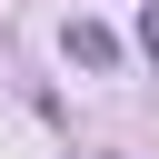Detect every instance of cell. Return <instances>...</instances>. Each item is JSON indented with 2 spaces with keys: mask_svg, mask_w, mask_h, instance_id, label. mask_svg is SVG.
Wrapping results in <instances>:
<instances>
[{
  "mask_svg": "<svg viewBox=\"0 0 159 159\" xmlns=\"http://www.w3.org/2000/svg\"><path fill=\"white\" fill-rule=\"evenodd\" d=\"M60 50H70L80 70H109V60H119V40H109L99 20H70V30H60Z\"/></svg>",
  "mask_w": 159,
  "mask_h": 159,
  "instance_id": "obj_1",
  "label": "cell"
},
{
  "mask_svg": "<svg viewBox=\"0 0 159 159\" xmlns=\"http://www.w3.org/2000/svg\"><path fill=\"white\" fill-rule=\"evenodd\" d=\"M139 50H149V60H159V0H149V10H139Z\"/></svg>",
  "mask_w": 159,
  "mask_h": 159,
  "instance_id": "obj_2",
  "label": "cell"
}]
</instances>
